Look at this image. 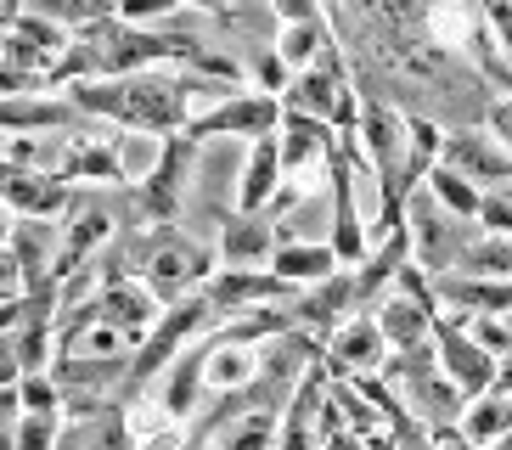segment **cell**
Instances as JSON below:
<instances>
[{
	"label": "cell",
	"instance_id": "obj_25",
	"mask_svg": "<svg viewBox=\"0 0 512 450\" xmlns=\"http://www.w3.org/2000/svg\"><path fill=\"white\" fill-rule=\"evenodd\" d=\"M181 6L186 0H119V23H130V29H158V23H169Z\"/></svg>",
	"mask_w": 512,
	"mask_h": 450
},
{
	"label": "cell",
	"instance_id": "obj_4",
	"mask_svg": "<svg viewBox=\"0 0 512 450\" xmlns=\"http://www.w3.org/2000/svg\"><path fill=\"white\" fill-rule=\"evenodd\" d=\"M276 124H282V96H265V90H237V96H226V102H214L209 113H197L192 124H186V141H265V135H276Z\"/></svg>",
	"mask_w": 512,
	"mask_h": 450
},
{
	"label": "cell",
	"instance_id": "obj_8",
	"mask_svg": "<svg viewBox=\"0 0 512 450\" xmlns=\"http://www.w3.org/2000/svg\"><path fill=\"white\" fill-rule=\"evenodd\" d=\"M355 310H361V293H355V270H338V276H327V282L304 287L287 315H293V327H299V332H321V338H332V332L344 327Z\"/></svg>",
	"mask_w": 512,
	"mask_h": 450
},
{
	"label": "cell",
	"instance_id": "obj_20",
	"mask_svg": "<svg viewBox=\"0 0 512 450\" xmlns=\"http://www.w3.org/2000/svg\"><path fill=\"white\" fill-rule=\"evenodd\" d=\"M456 434H462L473 450H496L501 439L512 434V400L507 394H479V400H467Z\"/></svg>",
	"mask_w": 512,
	"mask_h": 450
},
{
	"label": "cell",
	"instance_id": "obj_28",
	"mask_svg": "<svg viewBox=\"0 0 512 450\" xmlns=\"http://www.w3.org/2000/svg\"><path fill=\"white\" fill-rule=\"evenodd\" d=\"M23 383V360H17V338L0 332V389H17Z\"/></svg>",
	"mask_w": 512,
	"mask_h": 450
},
{
	"label": "cell",
	"instance_id": "obj_27",
	"mask_svg": "<svg viewBox=\"0 0 512 450\" xmlns=\"http://www.w3.org/2000/svg\"><path fill=\"white\" fill-rule=\"evenodd\" d=\"M321 6H327V0H271L276 23H327Z\"/></svg>",
	"mask_w": 512,
	"mask_h": 450
},
{
	"label": "cell",
	"instance_id": "obj_17",
	"mask_svg": "<svg viewBox=\"0 0 512 450\" xmlns=\"http://www.w3.org/2000/svg\"><path fill=\"white\" fill-rule=\"evenodd\" d=\"M332 147H338V130H332V124L304 119V113H287V107H282V124H276V152H282L287 175H293V169L321 164V158H332Z\"/></svg>",
	"mask_w": 512,
	"mask_h": 450
},
{
	"label": "cell",
	"instance_id": "obj_2",
	"mask_svg": "<svg viewBox=\"0 0 512 450\" xmlns=\"http://www.w3.org/2000/svg\"><path fill=\"white\" fill-rule=\"evenodd\" d=\"M214 259L220 254H209L203 242H192V237H181V231H152L147 242L136 248V270H141V282L152 287V299L164 304H181V299H192V293H203V287L214 282Z\"/></svg>",
	"mask_w": 512,
	"mask_h": 450
},
{
	"label": "cell",
	"instance_id": "obj_21",
	"mask_svg": "<svg viewBox=\"0 0 512 450\" xmlns=\"http://www.w3.org/2000/svg\"><path fill=\"white\" fill-rule=\"evenodd\" d=\"M332 29L327 23H282V29H276V57H282V68L287 74H304V68H316L321 57H327L332 51Z\"/></svg>",
	"mask_w": 512,
	"mask_h": 450
},
{
	"label": "cell",
	"instance_id": "obj_24",
	"mask_svg": "<svg viewBox=\"0 0 512 450\" xmlns=\"http://www.w3.org/2000/svg\"><path fill=\"white\" fill-rule=\"evenodd\" d=\"M451 321V315H445ZM467 327V338L484 349V355H512V327H507V315H473V321H462Z\"/></svg>",
	"mask_w": 512,
	"mask_h": 450
},
{
	"label": "cell",
	"instance_id": "obj_13",
	"mask_svg": "<svg viewBox=\"0 0 512 450\" xmlns=\"http://www.w3.org/2000/svg\"><path fill=\"white\" fill-rule=\"evenodd\" d=\"M0 203L17 214V220H62L74 209V186L62 175H29V169H12L0 180Z\"/></svg>",
	"mask_w": 512,
	"mask_h": 450
},
{
	"label": "cell",
	"instance_id": "obj_6",
	"mask_svg": "<svg viewBox=\"0 0 512 450\" xmlns=\"http://www.w3.org/2000/svg\"><path fill=\"white\" fill-rule=\"evenodd\" d=\"M439 164L467 175L479 192L490 186H507L512 180V152L501 147L496 135L484 130V124H467V130H445V147H439Z\"/></svg>",
	"mask_w": 512,
	"mask_h": 450
},
{
	"label": "cell",
	"instance_id": "obj_14",
	"mask_svg": "<svg viewBox=\"0 0 512 450\" xmlns=\"http://www.w3.org/2000/svg\"><path fill=\"white\" fill-rule=\"evenodd\" d=\"M439 310H451V321H473V315H512V282H496V276H439L434 282Z\"/></svg>",
	"mask_w": 512,
	"mask_h": 450
},
{
	"label": "cell",
	"instance_id": "obj_18",
	"mask_svg": "<svg viewBox=\"0 0 512 450\" xmlns=\"http://www.w3.org/2000/svg\"><path fill=\"white\" fill-rule=\"evenodd\" d=\"M113 164H119L124 186H147L158 169H164V152H169V135H147V130H113Z\"/></svg>",
	"mask_w": 512,
	"mask_h": 450
},
{
	"label": "cell",
	"instance_id": "obj_22",
	"mask_svg": "<svg viewBox=\"0 0 512 450\" xmlns=\"http://www.w3.org/2000/svg\"><path fill=\"white\" fill-rule=\"evenodd\" d=\"M422 186L434 192V203H439L445 214H456V220H473V225H479V203H484V192H479V186H473L467 175H456V169L434 164Z\"/></svg>",
	"mask_w": 512,
	"mask_h": 450
},
{
	"label": "cell",
	"instance_id": "obj_29",
	"mask_svg": "<svg viewBox=\"0 0 512 450\" xmlns=\"http://www.w3.org/2000/svg\"><path fill=\"white\" fill-rule=\"evenodd\" d=\"M484 130L496 135L501 147L512 152V96H496V107H490V119H484Z\"/></svg>",
	"mask_w": 512,
	"mask_h": 450
},
{
	"label": "cell",
	"instance_id": "obj_12",
	"mask_svg": "<svg viewBox=\"0 0 512 450\" xmlns=\"http://www.w3.org/2000/svg\"><path fill=\"white\" fill-rule=\"evenodd\" d=\"M372 321H377V332H383V344H389L394 355H411V349H428V344H434L439 310H428V304L406 299L400 287H389V293L372 304Z\"/></svg>",
	"mask_w": 512,
	"mask_h": 450
},
{
	"label": "cell",
	"instance_id": "obj_10",
	"mask_svg": "<svg viewBox=\"0 0 512 450\" xmlns=\"http://www.w3.org/2000/svg\"><path fill=\"white\" fill-rule=\"evenodd\" d=\"M203 293H209L220 321H237V315L259 310V304H271V299H293V287L276 270H214V282Z\"/></svg>",
	"mask_w": 512,
	"mask_h": 450
},
{
	"label": "cell",
	"instance_id": "obj_16",
	"mask_svg": "<svg viewBox=\"0 0 512 450\" xmlns=\"http://www.w3.org/2000/svg\"><path fill=\"white\" fill-rule=\"evenodd\" d=\"M282 152H276V135L254 141L242 152V169H237V214H265L282 192Z\"/></svg>",
	"mask_w": 512,
	"mask_h": 450
},
{
	"label": "cell",
	"instance_id": "obj_30",
	"mask_svg": "<svg viewBox=\"0 0 512 450\" xmlns=\"http://www.w3.org/2000/svg\"><path fill=\"white\" fill-rule=\"evenodd\" d=\"M490 394H507V400H512V355L496 360V389H490Z\"/></svg>",
	"mask_w": 512,
	"mask_h": 450
},
{
	"label": "cell",
	"instance_id": "obj_5",
	"mask_svg": "<svg viewBox=\"0 0 512 450\" xmlns=\"http://www.w3.org/2000/svg\"><path fill=\"white\" fill-rule=\"evenodd\" d=\"M119 242V220L107 209L102 197H79L74 192V209L62 214V254H57V282L74 276V270L96 265V254H107Z\"/></svg>",
	"mask_w": 512,
	"mask_h": 450
},
{
	"label": "cell",
	"instance_id": "obj_32",
	"mask_svg": "<svg viewBox=\"0 0 512 450\" xmlns=\"http://www.w3.org/2000/svg\"><path fill=\"white\" fill-rule=\"evenodd\" d=\"M0 450H17V434H12V428H0Z\"/></svg>",
	"mask_w": 512,
	"mask_h": 450
},
{
	"label": "cell",
	"instance_id": "obj_34",
	"mask_svg": "<svg viewBox=\"0 0 512 450\" xmlns=\"http://www.w3.org/2000/svg\"><path fill=\"white\" fill-rule=\"evenodd\" d=\"M507 327H512V315H507Z\"/></svg>",
	"mask_w": 512,
	"mask_h": 450
},
{
	"label": "cell",
	"instance_id": "obj_1",
	"mask_svg": "<svg viewBox=\"0 0 512 450\" xmlns=\"http://www.w3.org/2000/svg\"><path fill=\"white\" fill-rule=\"evenodd\" d=\"M68 102L91 119H107L113 130H147V135H169L192 124V96H186L181 74H124V79H85L68 85Z\"/></svg>",
	"mask_w": 512,
	"mask_h": 450
},
{
	"label": "cell",
	"instance_id": "obj_23",
	"mask_svg": "<svg viewBox=\"0 0 512 450\" xmlns=\"http://www.w3.org/2000/svg\"><path fill=\"white\" fill-rule=\"evenodd\" d=\"M17 411H23V417H57L62 422V389H57V377H51V372L23 377V383H17Z\"/></svg>",
	"mask_w": 512,
	"mask_h": 450
},
{
	"label": "cell",
	"instance_id": "obj_9",
	"mask_svg": "<svg viewBox=\"0 0 512 450\" xmlns=\"http://www.w3.org/2000/svg\"><path fill=\"white\" fill-rule=\"evenodd\" d=\"M321 360H327V377H349V383H355V377L377 372V366L389 360V344H383V332H377L372 315L355 310L344 327L327 338V355Z\"/></svg>",
	"mask_w": 512,
	"mask_h": 450
},
{
	"label": "cell",
	"instance_id": "obj_7",
	"mask_svg": "<svg viewBox=\"0 0 512 450\" xmlns=\"http://www.w3.org/2000/svg\"><path fill=\"white\" fill-rule=\"evenodd\" d=\"M434 355H439V372L451 377V383L467 394V400H479V394L496 389V355H484V349L467 338L462 321H445V315H439V327H434Z\"/></svg>",
	"mask_w": 512,
	"mask_h": 450
},
{
	"label": "cell",
	"instance_id": "obj_31",
	"mask_svg": "<svg viewBox=\"0 0 512 450\" xmlns=\"http://www.w3.org/2000/svg\"><path fill=\"white\" fill-rule=\"evenodd\" d=\"M12 237H17V214L0 203V248H12Z\"/></svg>",
	"mask_w": 512,
	"mask_h": 450
},
{
	"label": "cell",
	"instance_id": "obj_33",
	"mask_svg": "<svg viewBox=\"0 0 512 450\" xmlns=\"http://www.w3.org/2000/svg\"><path fill=\"white\" fill-rule=\"evenodd\" d=\"M327 6H338V0H327Z\"/></svg>",
	"mask_w": 512,
	"mask_h": 450
},
{
	"label": "cell",
	"instance_id": "obj_19",
	"mask_svg": "<svg viewBox=\"0 0 512 450\" xmlns=\"http://www.w3.org/2000/svg\"><path fill=\"white\" fill-rule=\"evenodd\" d=\"M271 270L293 287V293H304V287L338 276V254H332V242H282L276 259H271Z\"/></svg>",
	"mask_w": 512,
	"mask_h": 450
},
{
	"label": "cell",
	"instance_id": "obj_3",
	"mask_svg": "<svg viewBox=\"0 0 512 450\" xmlns=\"http://www.w3.org/2000/svg\"><path fill=\"white\" fill-rule=\"evenodd\" d=\"M406 237H411V265L428 270L439 282V276H451V270L462 265V254L473 248V237H479V225L445 214L434 203V192L417 186V192L406 197Z\"/></svg>",
	"mask_w": 512,
	"mask_h": 450
},
{
	"label": "cell",
	"instance_id": "obj_11",
	"mask_svg": "<svg viewBox=\"0 0 512 450\" xmlns=\"http://www.w3.org/2000/svg\"><path fill=\"white\" fill-rule=\"evenodd\" d=\"M276 248H282V237H276L271 214H226L220 220V270H271Z\"/></svg>",
	"mask_w": 512,
	"mask_h": 450
},
{
	"label": "cell",
	"instance_id": "obj_15",
	"mask_svg": "<svg viewBox=\"0 0 512 450\" xmlns=\"http://www.w3.org/2000/svg\"><path fill=\"white\" fill-rule=\"evenodd\" d=\"M96 310H102L107 327H119L124 338H147L152 327H158V315H164V304L152 299V287L141 282V276H124V282H107L102 293H96Z\"/></svg>",
	"mask_w": 512,
	"mask_h": 450
},
{
	"label": "cell",
	"instance_id": "obj_26",
	"mask_svg": "<svg viewBox=\"0 0 512 450\" xmlns=\"http://www.w3.org/2000/svg\"><path fill=\"white\" fill-rule=\"evenodd\" d=\"M12 434H17V450H57L62 422L57 417H17Z\"/></svg>",
	"mask_w": 512,
	"mask_h": 450
}]
</instances>
